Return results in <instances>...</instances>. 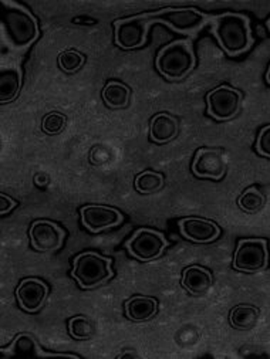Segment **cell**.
<instances>
[{"instance_id": "cell-25", "label": "cell", "mask_w": 270, "mask_h": 359, "mask_svg": "<svg viewBox=\"0 0 270 359\" xmlns=\"http://www.w3.org/2000/svg\"><path fill=\"white\" fill-rule=\"evenodd\" d=\"M67 118L65 114L53 111L48 112L41 121V130L47 135H59L66 130Z\"/></svg>"}, {"instance_id": "cell-12", "label": "cell", "mask_w": 270, "mask_h": 359, "mask_svg": "<svg viewBox=\"0 0 270 359\" xmlns=\"http://www.w3.org/2000/svg\"><path fill=\"white\" fill-rule=\"evenodd\" d=\"M227 159L220 149L213 148H201L195 154L192 163V172L198 177L213 179L221 181L227 173Z\"/></svg>"}, {"instance_id": "cell-1", "label": "cell", "mask_w": 270, "mask_h": 359, "mask_svg": "<svg viewBox=\"0 0 270 359\" xmlns=\"http://www.w3.org/2000/svg\"><path fill=\"white\" fill-rule=\"evenodd\" d=\"M2 37L13 50L22 51L30 47L39 39V25L36 18L25 6L4 0L2 2Z\"/></svg>"}, {"instance_id": "cell-29", "label": "cell", "mask_w": 270, "mask_h": 359, "mask_svg": "<svg viewBox=\"0 0 270 359\" xmlns=\"http://www.w3.org/2000/svg\"><path fill=\"white\" fill-rule=\"evenodd\" d=\"M34 182H36L37 187H44V185L48 184V177L43 173H37L36 177H34Z\"/></svg>"}, {"instance_id": "cell-18", "label": "cell", "mask_w": 270, "mask_h": 359, "mask_svg": "<svg viewBox=\"0 0 270 359\" xmlns=\"http://www.w3.org/2000/svg\"><path fill=\"white\" fill-rule=\"evenodd\" d=\"M158 313V302L152 297L135 295L126 303V316L135 323L151 320Z\"/></svg>"}, {"instance_id": "cell-17", "label": "cell", "mask_w": 270, "mask_h": 359, "mask_svg": "<svg viewBox=\"0 0 270 359\" xmlns=\"http://www.w3.org/2000/svg\"><path fill=\"white\" fill-rule=\"evenodd\" d=\"M181 283L188 292L194 295H202L212 287L213 277L208 269L201 266H191L184 270Z\"/></svg>"}, {"instance_id": "cell-21", "label": "cell", "mask_w": 270, "mask_h": 359, "mask_svg": "<svg viewBox=\"0 0 270 359\" xmlns=\"http://www.w3.org/2000/svg\"><path fill=\"white\" fill-rule=\"evenodd\" d=\"M259 317H260V313L256 307L248 306V304H239L231 311L229 321L234 328L241 331H249L256 327Z\"/></svg>"}, {"instance_id": "cell-13", "label": "cell", "mask_w": 270, "mask_h": 359, "mask_svg": "<svg viewBox=\"0 0 270 359\" xmlns=\"http://www.w3.org/2000/svg\"><path fill=\"white\" fill-rule=\"evenodd\" d=\"M48 295L47 284L36 277L25 278L16 288V298L20 309L26 313H37L46 303Z\"/></svg>"}, {"instance_id": "cell-22", "label": "cell", "mask_w": 270, "mask_h": 359, "mask_svg": "<svg viewBox=\"0 0 270 359\" xmlns=\"http://www.w3.org/2000/svg\"><path fill=\"white\" fill-rule=\"evenodd\" d=\"M134 187L140 194H154L164 187V176L154 170H145L135 177Z\"/></svg>"}, {"instance_id": "cell-5", "label": "cell", "mask_w": 270, "mask_h": 359, "mask_svg": "<svg viewBox=\"0 0 270 359\" xmlns=\"http://www.w3.org/2000/svg\"><path fill=\"white\" fill-rule=\"evenodd\" d=\"M151 19L161 22L181 34H196L210 18L195 8H167L155 13H149Z\"/></svg>"}, {"instance_id": "cell-30", "label": "cell", "mask_w": 270, "mask_h": 359, "mask_svg": "<svg viewBox=\"0 0 270 359\" xmlns=\"http://www.w3.org/2000/svg\"><path fill=\"white\" fill-rule=\"evenodd\" d=\"M120 356H137L135 352H123Z\"/></svg>"}, {"instance_id": "cell-24", "label": "cell", "mask_w": 270, "mask_h": 359, "mask_svg": "<svg viewBox=\"0 0 270 359\" xmlns=\"http://www.w3.org/2000/svg\"><path fill=\"white\" fill-rule=\"evenodd\" d=\"M264 201L263 194L256 187H250L239 196L238 205L246 213H256L264 206Z\"/></svg>"}, {"instance_id": "cell-23", "label": "cell", "mask_w": 270, "mask_h": 359, "mask_svg": "<svg viewBox=\"0 0 270 359\" xmlns=\"http://www.w3.org/2000/svg\"><path fill=\"white\" fill-rule=\"evenodd\" d=\"M69 332L74 339L86 341L94 337L95 325L90 318L84 316H77L69 321Z\"/></svg>"}, {"instance_id": "cell-27", "label": "cell", "mask_w": 270, "mask_h": 359, "mask_svg": "<svg viewBox=\"0 0 270 359\" xmlns=\"http://www.w3.org/2000/svg\"><path fill=\"white\" fill-rule=\"evenodd\" d=\"M256 151L259 155L270 158V126L260 130L256 141Z\"/></svg>"}, {"instance_id": "cell-16", "label": "cell", "mask_w": 270, "mask_h": 359, "mask_svg": "<svg viewBox=\"0 0 270 359\" xmlns=\"http://www.w3.org/2000/svg\"><path fill=\"white\" fill-rule=\"evenodd\" d=\"M180 131L178 119L170 114L161 112L151 119L149 137L156 144H167L173 141Z\"/></svg>"}, {"instance_id": "cell-32", "label": "cell", "mask_w": 270, "mask_h": 359, "mask_svg": "<svg viewBox=\"0 0 270 359\" xmlns=\"http://www.w3.org/2000/svg\"><path fill=\"white\" fill-rule=\"evenodd\" d=\"M266 26H267V29H269V32H270V19L267 20V23H266Z\"/></svg>"}, {"instance_id": "cell-10", "label": "cell", "mask_w": 270, "mask_h": 359, "mask_svg": "<svg viewBox=\"0 0 270 359\" xmlns=\"http://www.w3.org/2000/svg\"><path fill=\"white\" fill-rule=\"evenodd\" d=\"M30 243L37 252H56L59 250L66 238V231L51 220L33 222L30 231Z\"/></svg>"}, {"instance_id": "cell-11", "label": "cell", "mask_w": 270, "mask_h": 359, "mask_svg": "<svg viewBox=\"0 0 270 359\" xmlns=\"http://www.w3.org/2000/svg\"><path fill=\"white\" fill-rule=\"evenodd\" d=\"M80 215L84 227L91 233H100L107 229L117 227L124 220V216L119 209L102 205L84 206L81 208Z\"/></svg>"}, {"instance_id": "cell-4", "label": "cell", "mask_w": 270, "mask_h": 359, "mask_svg": "<svg viewBox=\"0 0 270 359\" xmlns=\"http://www.w3.org/2000/svg\"><path fill=\"white\" fill-rule=\"evenodd\" d=\"M112 263L110 257H104L95 252H84L74 257L72 276L81 288H95L113 277Z\"/></svg>"}, {"instance_id": "cell-14", "label": "cell", "mask_w": 270, "mask_h": 359, "mask_svg": "<svg viewBox=\"0 0 270 359\" xmlns=\"http://www.w3.org/2000/svg\"><path fill=\"white\" fill-rule=\"evenodd\" d=\"M181 234L194 243H212L221 236V227L212 220L185 217L178 222Z\"/></svg>"}, {"instance_id": "cell-9", "label": "cell", "mask_w": 270, "mask_h": 359, "mask_svg": "<svg viewBox=\"0 0 270 359\" xmlns=\"http://www.w3.org/2000/svg\"><path fill=\"white\" fill-rule=\"evenodd\" d=\"M242 93L231 86H220L206 95L208 114L216 121H229L241 109Z\"/></svg>"}, {"instance_id": "cell-20", "label": "cell", "mask_w": 270, "mask_h": 359, "mask_svg": "<svg viewBox=\"0 0 270 359\" xmlns=\"http://www.w3.org/2000/svg\"><path fill=\"white\" fill-rule=\"evenodd\" d=\"M130 98L131 90L120 81H110L102 90L104 102L107 104V107L114 109L126 108L130 104Z\"/></svg>"}, {"instance_id": "cell-6", "label": "cell", "mask_w": 270, "mask_h": 359, "mask_svg": "<svg viewBox=\"0 0 270 359\" xmlns=\"http://www.w3.org/2000/svg\"><path fill=\"white\" fill-rule=\"evenodd\" d=\"M234 269L243 273L263 271L269 266V249L264 238H242L234 256Z\"/></svg>"}, {"instance_id": "cell-8", "label": "cell", "mask_w": 270, "mask_h": 359, "mask_svg": "<svg viewBox=\"0 0 270 359\" xmlns=\"http://www.w3.org/2000/svg\"><path fill=\"white\" fill-rule=\"evenodd\" d=\"M154 20L148 15H138L114 22L116 44L124 50L140 48L147 43L148 30Z\"/></svg>"}, {"instance_id": "cell-28", "label": "cell", "mask_w": 270, "mask_h": 359, "mask_svg": "<svg viewBox=\"0 0 270 359\" xmlns=\"http://www.w3.org/2000/svg\"><path fill=\"white\" fill-rule=\"evenodd\" d=\"M16 205H18L16 201L9 198L8 195H5V194L0 195V213L2 215H6L11 210H13L16 208Z\"/></svg>"}, {"instance_id": "cell-15", "label": "cell", "mask_w": 270, "mask_h": 359, "mask_svg": "<svg viewBox=\"0 0 270 359\" xmlns=\"http://www.w3.org/2000/svg\"><path fill=\"white\" fill-rule=\"evenodd\" d=\"M22 88V70L16 63L2 65L0 69V101L12 102L18 98Z\"/></svg>"}, {"instance_id": "cell-19", "label": "cell", "mask_w": 270, "mask_h": 359, "mask_svg": "<svg viewBox=\"0 0 270 359\" xmlns=\"http://www.w3.org/2000/svg\"><path fill=\"white\" fill-rule=\"evenodd\" d=\"M2 353L5 356H11V358H18V356L34 358V356H47L48 355L41 351L37 341L30 334H19L8 348L2 349Z\"/></svg>"}, {"instance_id": "cell-3", "label": "cell", "mask_w": 270, "mask_h": 359, "mask_svg": "<svg viewBox=\"0 0 270 359\" xmlns=\"http://www.w3.org/2000/svg\"><path fill=\"white\" fill-rule=\"evenodd\" d=\"M196 65L192 43L189 40H175L162 48L155 60V67L161 76L178 81L185 79Z\"/></svg>"}, {"instance_id": "cell-7", "label": "cell", "mask_w": 270, "mask_h": 359, "mask_svg": "<svg viewBox=\"0 0 270 359\" xmlns=\"http://www.w3.org/2000/svg\"><path fill=\"white\" fill-rule=\"evenodd\" d=\"M168 246V241L161 231L141 227L126 243L128 253L140 262H151L159 257Z\"/></svg>"}, {"instance_id": "cell-31", "label": "cell", "mask_w": 270, "mask_h": 359, "mask_svg": "<svg viewBox=\"0 0 270 359\" xmlns=\"http://www.w3.org/2000/svg\"><path fill=\"white\" fill-rule=\"evenodd\" d=\"M266 81L270 84V66L267 69V73H266Z\"/></svg>"}, {"instance_id": "cell-2", "label": "cell", "mask_w": 270, "mask_h": 359, "mask_svg": "<svg viewBox=\"0 0 270 359\" xmlns=\"http://www.w3.org/2000/svg\"><path fill=\"white\" fill-rule=\"evenodd\" d=\"M213 36L218 40L222 50L229 57H236L246 53L252 44L250 19L242 13L225 12L210 18Z\"/></svg>"}, {"instance_id": "cell-26", "label": "cell", "mask_w": 270, "mask_h": 359, "mask_svg": "<svg viewBox=\"0 0 270 359\" xmlns=\"http://www.w3.org/2000/svg\"><path fill=\"white\" fill-rule=\"evenodd\" d=\"M86 63V57L80 51L66 50L59 54V66L65 73H76Z\"/></svg>"}]
</instances>
